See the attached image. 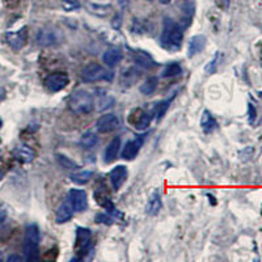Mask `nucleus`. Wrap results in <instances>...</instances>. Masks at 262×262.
<instances>
[{
	"instance_id": "20e7f679",
	"label": "nucleus",
	"mask_w": 262,
	"mask_h": 262,
	"mask_svg": "<svg viewBox=\"0 0 262 262\" xmlns=\"http://www.w3.org/2000/svg\"><path fill=\"white\" fill-rule=\"evenodd\" d=\"M81 80L85 83H95L100 80H113V72L106 70L104 66L98 64V63H90L83 69L80 74Z\"/></svg>"
},
{
	"instance_id": "423d86ee",
	"label": "nucleus",
	"mask_w": 262,
	"mask_h": 262,
	"mask_svg": "<svg viewBox=\"0 0 262 262\" xmlns=\"http://www.w3.org/2000/svg\"><path fill=\"white\" fill-rule=\"evenodd\" d=\"M147 135L148 134L146 133V134L138 135V137L134 138V139L128 140L127 143L123 146L122 152H121L122 159H125V160H134V159L138 156V154H139L140 148L143 147Z\"/></svg>"
},
{
	"instance_id": "6ab92c4d",
	"label": "nucleus",
	"mask_w": 262,
	"mask_h": 262,
	"mask_svg": "<svg viewBox=\"0 0 262 262\" xmlns=\"http://www.w3.org/2000/svg\"><path fill=\"white\" fill-rule=\"evenodd\" d=\"M201 127L205 134H211L217 128V121L209 111H205L201 117Z\"/></svg>"
},
{
	"instance_id": "c756f323",
	"label": "nucleus",
	"mask_w": 262,
	"mask_h": 262,
	"mask_svg": "<svg viewBox=\"0 0 262 262\" xmlns=\"http://www.w3.org/2000/svg\"><path fill=\"white\" fill-rule=\"evenodd\" d=\"M62 4L67 11H74V9H78L80 7L79 0H62Z\"/></svg>"
},
{
	"instance_id": "2f4dec72",
	"label": "nucleus",
	"mask_w": 262,
	"mask_h": 262,
	"mask_svg": "<svg viewBox=\"0 0 262 262\" xmlns=\"http://www.w3.org/2000/svg\"><path fill=\"white\" fill-rule=\"evenodd\" d=\"M96 222H97V223L112 224L113 223V217L109 214H97L96 215Z\"/></svg>"
},
{
	"instance_id": "b1692460",
	"label": "nucleus",
	"mask_w": 262,
	"mask_h": 262,
	"mask_svg": "<svg viewBox=\"0 0 262 262\" xmlns=\"http://www.w3.org/2000/svg\"><path fill=\"white\" fill-rule=\"evenodd\" d=\"M135 62L142 66L143 69H151L155 66V62L151 58V55L147 54L146 51H139V53L135 54Z\"/></svg>"
},
{
	"instance_id": "f257e3e1",
	"label": "nucleus",
	"mask_w": 262,
	"mask_h": 262,
	"mask_svg": "<svg viewBox=\"0 0 262 262\" xmlns=\"http://www.w3.org/2000/svg\"><path fill=\"white\" fill-rule=\"evenodd\" d=\"M184 41V28L170 18L164 20V29L161 33V46L168 51H177Z\"/></svg>"
},
{
	"instance_id": "6e6552de",
	"label": "nucleus",
	"mask_w": 262,
	"mask_h": 262,
	"mask_svg": "<svg viewBox=\"0 0 262 262\" xmlns=\"http://www.w3.org/2000/svg\"><path fill=\"white\" fill-rule=\"evenodd\" d=\"M152 116L148 113V112L143 111V109H134L131 112L130 116H128V123L131 126H134L137 130H146L147 127L151 123Z\"/></svg>"
},
{
	"instance_id": "473e14b6",
	"label": "nucleus",
	"mask_w": 262,
	"mask_h": 262,
	"mask_svg": "<svg viewBox=\"0 0 262 262\" xmlns=\"http://www.w3.org/2000/svg\"><path fill=\"white\" fill-rule=\"evenodd\" d=\"M12 261L21 262V261H23V258H21L20 256H16V254H15V256H9L8 257V262H12Z\"/></svg>"
},
{
	"instance_id": "bb28decb",
	"label": "nucleus",
	"mask_w": 262,
	"mask_h": 262,
	"mask_svg": "<svg viewBox=\"0 0 262 262\" xmlns=\"http://www.w3.org/2000/svg\"><path fill=\"white\" fill-rule=\"evenodd\" d=\"M57 161L59 163V165L62 168H64V169H69V170H75L78 169L79 165L76 163H75L72 159L67 158L66 155H63V154H58L57 155Z\"/></svg>"
},
{
	"instance_id": "f03ea898",
	"label": "nucleus",
	"mask_w": 262,
	"mask_h": 262,
	"mask_svg": "<svg viewBox=\"0 0 262 262\" xmlns=\"http://www.w3.org/2000/svg\"><path fill=\"white\" fill-rule=\"evenodd\" d=\"M39 240H41V233H39V227L36 223H32L27 226L24 235V250L25 258L29 261H34L38 258L39 254Z\"/></svg>"
},
{
	"instance_id": "9b49d317",
	"label": "nucleus",
	"mask_w": 262,
	"mask_h": 262,
	"mask_svg": "<svg viewBox=\"0 0 262 262\" xmlns=\"http://www.w3.org/2000/svg\"><path fill=\"white\" fill-rule=\"evenodd\" d=\"M127 179V168L125 165H117L109 173V181L112 184V188L114 191H118L122 188L123 184Z\"/></svg>"
},
{
	"instance_id": "f8f14e48",
	"label": "nucleus",
	"mask_w": 262,
	"mask_h": 262,
	"mask_svg": "<svg viewBox=\"0 0 262 262\" xmlns=\"http://www.w3.org/2000/svg\"><path fill=\"white\" fill-rule=\"evenodd\" d=\"M91 240H92V232H91L88 228H84V227H78L76 228V243H75V248L78 250L79 253L80 252H85L91 245Z\"/></svg>"
},
{
	"instance_id": "a878e982",
	"label": "nucleus",
	"mask_w": 262,
	"mask_h": 262,
	"mask_svg": "<svg viewBox=\"0 0 262 262\" xmlns=\"http://www.w3.org/2000/svg\"><path fill=\"white\" fill-rule=\"evenodd\" d=\"M93 173L90 170H79L76 173H72L71 180L78 185H85L86 182H90L91 177H92Z\"/></svg>"
},
{
	"instance_id": "1a4fd4ad",
	"label": "nucleus",
	"mask_w": 262,
	"mask_h": 262,
	"mask_svg": "<svg viewBox=\"0 0 262 262\" xmlns=\"http://www.w3.org/2000/svg\"><path fill=\"white\" fill-rule=\"evenodd\" d=\"M119 127V119L116 114H104L97 119L96 122V128L98 133L101 134H106V133H112V131L117 130Z\"/></svg>"
},
{
	"instance_id": "c9c22d12",
	"label": "nucleus",
	"mask_w": 262,
	"mask_h": 262,
	"mask_svg": "<svg viewBox=\"0 0 262 262\" xmlns=\"http://www.w3.org/2000/svg\"><path fill=\"white\" fill-rule=\"evenodd\" d=\"M2 179H3V173L0 172V180H2Z\"/></svg>"
},
{
	"instance_id": "cd10ccee",
	"label": "nucleus",
	"mask_w": 262,
	"mask_h": 262,
	"mask_svg": "<svg viewBox=\"0 0 262 262\" xmlns=\"http://www.w3.org/2000/svg\"><path fill=\"white\" fill-rule=\"evenodd\" d=\"M219 63H221V53L217 51V53L214 55V58H212V59L206 64L205 71L209 72V74H214V72H216Z\"/></svg>"
},
{
	"instance_id": "a211bd4d",
	"label": "nucleus",
	"mask_w": 262,
	"mask_h": 262,
	"mask_svg": "<svg viewBox=\"0 0 262 262\" xmlns=\"http://www.w3.org/2000/svg\"><path fill=\"white\" fill-rule=\"evenodd\" d=\"M206 46V37L202 34H198V36L191 37L190 41H189L188 45V55L189 57H194L196 54L202 53L203 49Z\"/></svg>"
},
{
	"instance_id": "39448f33",
	"label": "nucleus",
	"mask_w": 262,
	"mask_h": 262,
	"mask_svg": "<svg viewBox=\"0 0 262 262\" xmlns=\"http://www.w3.org/2000/svg\"><path fill=\"white\" fill-rule=\"evenodd\" d=\"M70 84V76L64 72H55L49 75L45 80L46 90L51 93L60 92Z\"/></svg>"
},
{
	"instance_id": "9d476101",
	"label": "nucleus",
	"mask_w": 262,
	"mask_h": 262,
	"mask_svg": "<svg viewBox=\"0 0 262 262\" xmlns=\"http://www.w3.org/2000/svg\"><path fill=\"white\" fill-rule=\"evenodd\" d=\"M7 42L8 45L13 49V50H21L27 43L28 39V28H21L17 32H8L6 34Z\"/></svg>"
},
{
	"instance_id": "c85d7f7f",
	"label": "nucleus",
	"mask_w": 262,
	"mask_h": 262,
	"mask_svg": "<svg viewBox=\"0 0 262 262\" xmlns=\"http://www.w3.org/2000/svg\"><path fill=\"white\" fill-rule=\"evenodd\" d=\"M176 97V93H173L172 96H170L168 100H165V101H161L160 104L158 105V119H161L164 116H165V113H167L168 107H169L170 102H172L173 98Z\"/></svg>"
},
{
	"instance_id": "e433bc0d",
	"label": "nucleus",
	"mask_w": 262,
	"mask_h": 262,
	"mask_svg": "<svg viewBox=\"0 0 262 262\" xmlns=\"http://www.w3.org/2000/svg\"><path fill=\"white\" fill-rule=\"evenodd\" d=\"M222 2H224V3H227V4H228V2H229V0H222Z\"/></svg>"
},
{
	"instance_id": "4be33fe9",
	"label": "nucleus",
	"mask_w": 262,
	"mask_h": 262,
	"mask_svg": "<svg viewBox=\"0 0 262 262\" xmlns=\"http://www.w3.org/2000/svg\"><path fill=\"white\" fill-rule=\"evenodd\" d=\"M97 142H98L97 135H96L93 131H86V133H84V134L81 135L80 142H79V143H80V146L83 147V148L91 149L97 144Z\"/></svg>"
},
{
	"instance_id": "4468645a",
	"label": "nucleus",
	"mask_w": 262,
	"mask_h": 262,
	"mask_svg": "<svg viewBox=\"0 0 262 262\" xmlns=\"http://www.w3.org/2000/svg\"><path fill=\"white\" fill-rule=\"evenodd\" d=\"M88 9H90V12L97 16H106L111 13L112 4L109 3V0H90Z\"/></svg>"
},
{
	"instance_id": "393cba45",
	"label": "nucleus",
	"mask_w": 262,
	"mask_h": 262,
	"mask_svg": "<svg viewBox=\"0 0 262 262\" xmlns=\"http://www.w3.org/2000/svg\"><path fill=\"white\" fill-rule=\"evenodd\" d=\"M156 88H158V78L155 76H151V78L147 79L142 85H140V93H143V95L149 96L152 93L155 92Z\"/></svg>"
},
{
	"instance_id": "7ed1b4c3",
	"label": "nucleus",
	"mask_w": 262,
	"mask_h": 262,
	"mask_svg": "<svg viewBox=\"0 0 262 262\" xmlns=\"http://www.w3.org/2000/svg\"><path fill=\"white\" fill-rule=\"evenodd\" d=\"M70 111L76 114H88L95 107V98L92 93L85 90H76L69 98Z\"/></svg>"
},
{
	"instance_id": "7c9ffc66",
	"label": "nucleus",
	"mask_w": 262,
	"mask_h": 262,
	"mask_svg": "<svg viewBox=\"0 0 262 262\" xmlns=\"http://www.w3.org/2000/svg\"><path fill=\"white\" fill-rule=\"evenodd\" d=\"M248 116H249L250 125H254V122H256V118H257V111H256V106H254L252 102L248 105Z\"/></svg>"
},
{
	"instance_id": "ddd939ff",
	"label": "nucleus",
	"mask_w": 262,
	"mask_h": 262,
	"mask_svg": "<svg viewBox=\"0 0 262 262\" xmlns=\"http://www.w3.org/2000/svg\"><path fill=\"white\" fill-rule=\"evenodd\" d=\"M13 156H15L16 160H18L20 163H32L36 158V152L34 149L30 148L27 144H21V146H17L15 149H13Z\"/></svg>"
},
{
	"instance_id": "5701e85b",
	"label": "nucleus",
	"mask_w": 262,
	"mask_h": 262,
	"mask_svg": "<svg viewBox=\"0 0 262 262\" xmlns=\"http://www.w3.org/2000/svg\"><path fill=\"white\" fill-rule=\"evenodd\" d=\"M181 72L182 69L179 63H168V64L163 69V71H161V76H163V78H174V76H179Z\"/></svg>"
},
{
	"instance_id": "0eeeda50",
	"label": "nucleus",
	"mask_w": 262,
	"mask_h": 262,
	"mask_svg": "<svg viewBox=\"0 0 262 262\" xmlns=\"http://www.w3.org/2000/svg\"><path fill=\"white\" fill-rule=\"evenodd\" d=\"M67 200L70 201L72 209L76 212L85 211L88 207V195L81 189H71L67 194Z\"/></svg>"
},
{
	"instance_id": "2eb2a0df",
	"label": "nucleus",
	"mask_w": 262,
	"mask_h": 262,
	"mask_svg": "<svg viewBox=\"0 0 262 262\" xmlns=\"http://www.w3.org/2000/svg\"><path fill=\"white\" fill-rule=\"evenodd\" d=\"M74 209H72L71 203H70L69 200H66L62 205L58 207L57 212H55V222L58 224H63L67 223L74 215Z\"/></svg>"
},
{
	"instance_id": "f704fd0d",
	"label": "nucleus",
	"mask_w": 262,
	"mask_h": 262,
	"mask_svg": "<svg viewBox=\"0 0 262 262\" xmlns=\"http://www.w3.org/2000/svg\"><path fill=\"white\" fill-rule=\"evenodd\" d=\"M2 126H3V121L0 119V127H2Z\"/></svg>"
},
{
	"instance_id": "aec40b11",
	"label": "nucleus",
	"mask_w": 262,
	"mask_h": 262,
	"mask_svg": "<svg viewBox=\"0 0 262 262\" xmlns=\"http://www.w3.org/2000/svg\"><path fill=\"white\" fill-rule=\"evenodd\" d=\"M161 209H163L161 196L158 191H155V193L149 196L148 203H147V207H146V211L147 214L151 215V216H155V215H158L159 212H160Z\"/></svg>"
},
{
	"instance_id": "dca6fc26",
	"label": "nucleus",
	"mask_w": 262,
	"mask_h": 262,
	"mask_svg": "<svg viewBox=\"0 0 262 262\" xmlns=\"http://www.w3.org/2000/svg\"><path fill=\"white\" fill-rule=\"evenodd\" d=\"M123 53L119 48H112L106 50L102 55V62L107 66V67H116L121 60H122Z\"/></svg>"
},
{
	"instance_id": "f3484780",
	"label": "nucleus",
	"mask_w": 262,
	"mask_h": 262,
	"mask_svg": "<svg viewBox=\"0 0 262 262\" xmlns=\"http://www.w3.org/2000/svg\"><path fill=\"white\" fill-rule=\"evenodd\" d=\"M119 149H121V138L116 137L109 142V144H107L106 148H105V163L111 164L112 161L116 160L117 156H118Z\"/></svg>"
},
{
	"instance_id": "412c9836",
	"label": "nucleus",
	"mask_w": 262,
	"mask_h": 262,
	"mask_svg": "<svg viewBox=\"0 0 262 262\" xmlns=\"http://www.w3.org/2000/svg\"><path fill=\"white\" fill-rule=\"evenodd\" d=\"M37 42H38L39 45L43 46L54 45V43H57V36H55V33L51 32V30L42 29L41 32L37 34Z\"/></svg>"
},
{
	"instance_id": "72a5a7b5",
	"label": "nucleus",
	"mask_w": 262,
	"mask_h": 262,
	"mask_svg": "<svg viewBox=\"0 0 262 262\" xmlns=\"http://www.w3.org/2000/svg\"><path fill=\"white\" fill-rule=\"evenodd\" d=\"M159 2H160L161 4H168V3H170V0H159Z\"/></svg>"
}]
</instances>
